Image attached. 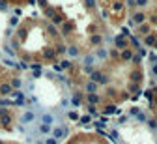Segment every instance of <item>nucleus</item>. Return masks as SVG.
Listing matches in <instances>:
<instances>
[{
  "label": "nucleus",
  "instance_id": "1",
  "mask_svg": "<svg viewBox=\"0 0 157 144\" xmlns=\"http://www.w3.org/2000/svg\"><path fill=\"white\" fill-rule=\"evenodd\" d=\"M0 92H2V94H11L13 90H11V86H9V84H2V86H0Z\"/></svg>",
  "mask_w": 157,
  "mask_h": 144
},
{
  "label": "nucleus",
  "instance_id": "2",
  "mask_svg": "<svg viewBox=\"0 0 157 144\" xmlns=\"http://www.w3.org/2000/svg\"><path fill=\"white\" fill-rule=\"evenodd\" d=\"M21 84H22L21 79H11V84L9 86H11V88H21Z\"/></svg>",
  "mask_w": 157,
  "mask_h": 144
},
{
  "label": "nucleus",
  "instance_id": "3",
  "mask_svg": "<svg viewBox=\"0 0 157 144\" xmlns=\"http://www.w3.org/2000/svg\"><path fill=\"white\" fill-rule=\"evenodd\" d=\"M95 88H97V86H95V82H88V84H86V92H95Z\"/></svg>",
  "mask_w": 157,
  "mask_h": 144
},
{
  "label": "nucleus",
  "instance_id": "4",
  "mask_svg": "<svg viewBox=\"0 0 157 144\" xmlns=\"http://www.w3.org/2000/svg\"><path fill=\"white\" fill-rule=\"evenodd\" d=\"M88 101H90V103H97L99 97L95 96V94H88Z\"/></svg>",
  "mask_w": 157,
  "mask_h": 144
},
{
  "label": "nucleus",
  "instance_id": "5",
  "mask_svg": "<svg viewBox=\"0 0 157 144\" xmlns=\"http://www.w3.org/2000/svg\"><path fill=\"white\" fill-rule=\"evenodd\" d=\"M69 54H71V56H77V54H79V49H77V47H69Z\"/></svg>",
  "mask_w": 157,
  "mask_h": 144
},
{
  "label": "nucleus",
  "instance_id": "6",
  "mask_svg": "<svg viewBox=\"0 0 157 144\" xmlns=\"http://www.w3.org/2000/svg\"><path fill=\"white\" fill-rule=\"evenodd\" d=\"M122 56H123L125 60H129V58H131L133 54H131V51H123V52H122Z\"/></svg>",
  "mask_w": 157,
  "mask_h": 144
},
{
  "label": "nucleus",
  "instance_id": "7",
  "mask_svg": "<svg viewBox=\"0 0 157 144\" xmlns=\"http://www.w3.org/2000/svg\"><path fill=\"white\" fill-rule=\"evenodd\" d=\"M135 21L142 23V21H144V15H142V13H138V15H135ZM138 23H136V24H138Z\"/></svg>",
  "mask_w": 157,
  "mask_h": 144
},
{
  "label": "nucleus",
  "instance_id": "8",
  "mask_svg": "<svg viewBox=\"0 0 157 144\" xmlns=\"http://www.w3.org/2000/svg\"><path fill=\"white\" fill-rule=\"evenodd\" d=\"M123 45H125V41H123V39H116V47H123Z\"/></svg>",
  "mask_w": 157,
  "mask_h": 144
},
{
  "label": "nucleus",
  "instance_id": "9",
  "mask_svg": "<svg viewBox=\"0 0 157 144\" xmlns=\"http://www.w3.org/2000/svg\"><path fill=\"white\" fill-rule=\"evenodd\" d=\"M135 4H138V6H146V4H148V0H135Z\"/></svg>",
  "mask_w": 157,
  "mask_h": 144
},
{
  "label": "nucleus",
  "instance_id": "10",
  "mask_svg": "<svg viewBox=\"0 0 157 144\" xmlns=\"http://www.w3.org/2000/svg\"><path fill=\"white\" fill-rule=\"evenodd\" d=\"M99 41H101V38H99V36H93V38H92V43H99Z\"/></svg>",
  "mask_w": 157,
  "mask_h": 144
},
{
  "label": "nucleus",
  "instance_id": "11",
  "mask_svg": "<svg viewBox=\"0 0 157 144\" xmlns=\"http://www.w3.org/2000/svg\"><path fill=\"white\" fill-rule=\"evenodd\" d=\"M153 41H155V39H153V36H148V39H146V43H148V45H152Z\"/></svg>",
  "mask_w": 157,
  "mask_h": 144
},
{
  "label": "nucleus",
  "instance_id": "12",
  "mask_svg": "<svg viewBox=\"0 0 157 144\" xmlns=\"http://www.w3.org/2000/svg\"><path fill=\"white\" fill-rule=\"evenodd\" d=\"M47 144H56V139H49V140H47Z\"/></svg>",
  "mask_w": 157,
  "mask_h": 144
},
{
  "label": "nucleus",
  "instance_id": "13",
  "mask_svg": "<svg viewBox=\"0 0 157 144\" xmlns=\"http://www.w3.org/2000/svg\"><path fill=\"white\" fill-rule=\"evenodd\" d=\"M86 4L88 6H95V2H93V0H86Z\"/></svg>",
  "mask_w": 157,
  "mask_h": 144
}]
</instances>
